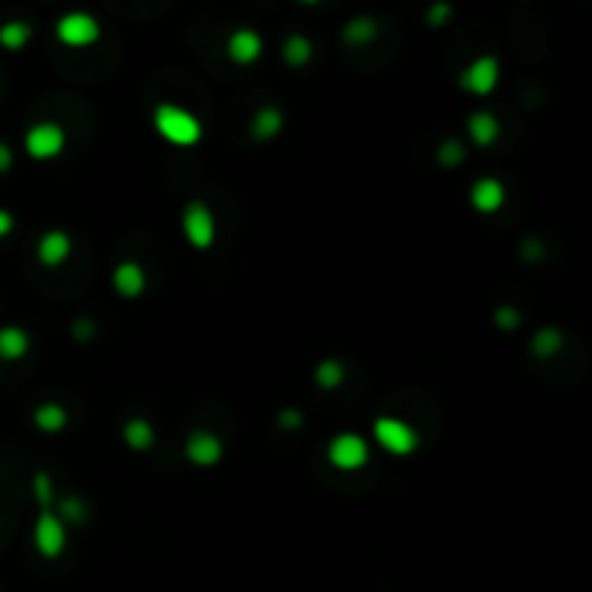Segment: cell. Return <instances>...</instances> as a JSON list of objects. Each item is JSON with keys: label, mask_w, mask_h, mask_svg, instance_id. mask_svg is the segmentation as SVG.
Returning <instances> with one entry per match:
<instances>
[{"label": "cell", "mask_w": 592, "mask_h": 592, "mask_svg": "<svg viewBox=\"0 0 592 592\" xmlns=\"http://www.w3.org/2000/svg\"><path fill=\"white\" fill-rule=\"evenodd\" d=\"M150 124H154V133L162 142L177 150H191L205 136V124L200 116L177 101H159L150 113Z\"/></svg>", "instance_id": "6da1fadb"}, {"label": "cell", "mask_w": 592, "mask_h": 592, "mask_svg": "<svg viewBox=\"0 0 592 592\" xmlns=\"http://www.w3.org/2000/svg\"><path fill=\"white\" fill-rule=\"evenodd\" d=\"M32 547L46 561H58L69 547V529L64 515L52 506V500H38L32 524Z\"/></svg>", "instance_id": "7a4b0ae2"}, {"label": "cell", "mask_w": 592, "mask_h": 592, "mask_svg": "<svg viewBox=\"0 0 592 592\" xmlns=\"http://www.w3.org/2000/svg\"><path fill=\"white\" fill-rule=\"evenodd\" d=\"M370 439H373L385 454L399 457V460L413 457L422 443L420 431H416L408 420H399V416H376L373 425H370Z\"/></svg>", "instance_id": "3957f363"}, {"label": "cell", "mask_w": 592, "mask_h": 592, "mask_svg": "<svg viewBox=\"0 0 592 592\" xmlns=\"http://www.w3.org/2000/svg\"><path fill=\"white\" fill-rule=\"evenodd\" d=\"M180 231L185 243L194 252H208L217 246L220 237V226H217V214L214 208L205 200H188L180 212Z\"/></svg>", "instance_id": "277c9868"}, {"label": "cell", "mask_w": 592, "mask_h": 592, "mask_svg": "<svg viewBox=\"0 0 592 592\" xmlns=\"http://www.w3.org/2000/svg\"><path fill=\"white\" fill-rule=\"evenodd\" d=\"M324 457H327L330 468L341 471V474H356L370 466L373 460V445L370 439L362 436L358 431H339L330 436L327 448H324Z\"/></svg>", "instance_id": "5b68a950"}, {"label": "cell", "mask_w": 592, "mask_h": 592, "mask_svg": "<svg viewBox=\"0 0 592 592\" xmlns=\"http://www.w3.org/2000/svg\"><path fill=\"white\" fill-rule=\"evenodd\" d=\"M55 38L64 44L67 50H90L92 44L101 41V23L96 15H90L84 9L64 12L55 20Z\"/></svg>", "instance_id": "8992f818"}, {"label": "cell", "mask_w": 592, "mask_h": 592, "mask_svg": "<svg viewBox=\"0 0 592 592\" xmlns=\"http://www.w3.org/2000/svg\"><path fill=\"white\" fill-rule=\"evenodd\" d=\"M67 142L69 139H67L64 124H58L52 119L35 122L27 127V133H23V150H27V156L35 162H55L67 150Z\"/></svg>", "instance_id": "52a82bcc"}, {"label": "cell", "mask_w": 592, "mask_h": 592, "mask_svg": "<svg viewBox=\"0 0 592 592\" xmlns=\"http://www.w3.org/2000/svg\"><path fill=\"white\" fill-rule=\"evenodd\" d=\"M500 76H503V69L494 55H477L462 67L457 81H460V90L468 92V96L489 99L497 90V84H500Z\"/></svg>", "instance_id": "ba28073f"}, {"label": "cell", "mask_w": 592, "mask_h": 592, "mask_svg": "<svg viewBox=\"0 0 592 592\" xmlns=\"http://www.w3.org/2000/svg\"><path fill=\"white\" fill-rule=\"evenodd\" d=\"M182 457L188 460V466L200 471L217 468L226 457V443L223 436L208 431V428H194L182 443Z\"/></svg>", "instance_id": "9c48e42d"}, {"label": "cell", "mask_w": 592, "mask_h": 592, "mask_svg": "<svg viewBox=\"0 0 592 592\" xmlns=\"http://www.w3.org/2000/svg\"><path fill=\"white\" fill-rule=\"evenodd\" d=\"M263 50H266L263 35H260L258 29H252V27L231 29L228 38H226V58H228V61L235 64V67H252V64H258L260 58H263Z\"/></svg>", "instance_id": "30bf717a"}, {"label": "cell", "mask_w": 592, "mask_h": 592, "mask_svg": "<svg viewBox=\"0 0 592 592\" xmlns=\"http://www.w3.org/2000/svg\"><path fill=\"white\" fill-rule=\"evenodd\" d=\"M73 237H69L67 228H46L44 235L35 243V260H38L44 269H61V266L73 258Z\"/></svg>", "instance_id": "8fae6325"}, {"label": "cell", "mask_w": 592, "mask_h": 592, "mask_svg": "<svg viewBox=\"0 0 592 592\" xmlns=\"http://www.w3.org/2000/svg\"><path fill=\"white\" fill-rule=\"evenodd\" d=\"M506 200H508V191L497 177H477L468 188V205L483 217L500 214Z\"/></svg>", "instance_id": "7c38bea8"}, {"label": "cell", "mask_w": 592, "mask_h": 592, "mask_svg": "<svg viewBox=\"0 0 592 592\" xmlns=\"http://www.w3.org/2000/svg\"><path fill=\"white\" fill-rule=\"evenodd\" d=\"M110 286L122 300H139L148 292V269L139 260H119L110 272Z\"/></svg>", "instance_id": "4fadbf2b"}, {"label": "cell", "mask_w": 592, "mask_h": 592, "mask_svg": "<svg viewBox=\"0 0 592 592\" xmlns=\"http://www.w3.org/2000/svg\"><path fill=\"white\" fill-rule=\"evenodd\" d=\"M286 127V116L277 104H263L260 110H254L252 122H249V133L254 142H275L277 136L284 133Z\"/></svg>", "instance_id": "5bb4252c"}, {"label": "cell", "mask_w": 592, "mask_h": 592, "mask_svg": "<svg viewBox=\"0 0 592 592\" xmlns=\"http://www.w3.org/2000/svg\"><path fill=\"white\" fill-rule=\"evenodd\" d=\"M466 133L477 148H492L500 139L503 124L492 110H474L466 119Z\"/></svg>", "instance_id": "9a60e30c"}, {"label": "cell", "mask_w": 592, "mask_h": 592, "mask_svg": "<svg viewBox=\"0 0 592 592\" xmlns=\"http://www.w3.org/2000/svg\"><path fill=\"white\" fill-rule=\"evenodd\" d=\"M122 443L124 448H131L133 454H145L156 445V428L150 425V420L145 416H133L122 425Z\"/></svg>", "instance_id": "2e32d148"}, {"label": "cell", "mask_w": 592, "mask_h": 592, "mask_svg": "<svg viewBox=\"0 0 592 592\" xmlns=\"http://www.w3.org/2000/svg\"><path fill=\"white\" fill-rule=\"evenodd\" d=\"M32 350V339L23 327H15V324H6L0 327V362H20L27 358Z\"/></svg>", "instance_id": "e0dca14e"}, {"label": "cell", "mask_w": 592, "mask_h": 592, "mask_svg": "<svg viewBox=\"0 0 592 592\" xmlns=\"http://www.w3.org/2000/svg\"><path fill=\"white\" fill-rule=\"evenodd\" d=\"M32 425L38 428L41 434L55 436L69 425V411L61 402H41L38 408L32 411Z\"/></svg>", "instance_id": "ac0fdd59"}, {"label": "cell", "mask_w": 592, "mask_h": 592, "mask_svg": "<svg viewBox=\"0 0 592 592\" xmlns=\"http://www.w3.org/2000/svg\"><path fill=\"white\" fill-rule=\"evenodd\" d=\"M379 38V20L370 15H356L341 27V41L347 46H367Z\"/></svg>", "instance_id": "d6986e66"}, {"label": "cell", "mask_w": 592, "mask_h": 592, "mask_svg": "<svg viewBox=\"0 0 592 592\" xmlns=\"http://www.w3.org/2000/svg\"><path fill=\"white\" fill-rule=\"evenodd\" d=\"M281 55H284V64L286 67H307L312 61V55H316V46H312V41L307 38V35L300 32H292L284 38V46H281Z\"/></svg>", "instance_id": "ffe728a7"}, {"label": "cell", "mask_w": 592, "mask_h": 592, "mask_svg": "<svg viewBox=\"0 0 592 592\" xmlns=\"http://www.w3.org/2000/svg\"><path fill=\"white\" fill-rule=\"evenodd\" d=\"M312 379H316V385L321 390L332 393V390H339L344 385L347 367H344V362H339V358H324V362H318L316 370H312Z\"/></svg>", "instance_id": "44dd1931"}, {"label": "cell", "mask_w": 592, "mask_h": 592, "mask_svg": "<svg viewBox=\"0 0 592 592\" xmlns=\"http://www.w3.org/2000/svg\"><path fill=\"white\" fill-rule=\"evenodd\" d=\"M35 29L29 27L27 20H6L0 23V46H4L6 52H20L23 46L32 41Z\"/></svg>", "instance_id": "7402d4cb"}, {"label": "cell", "mask_w": 592, "mask_h": 592, "mask_svg": "<svg viewBox=\"0 0 592 592\" xmlns=\"http://www.w3.org/2000/svg\"><path fill=\"white\" fill-rule=\"evenodd\" d=\"M561 347H564L561 332L552 330V327L538 330L535 335H532V341H529L532 356H538V358H552L555 353H561Z\"/></svg>", "instance_id": "603a6c76"}, {"label": "cell", "mask_w": 592, "mask_h": 592, "mask_svg": "<svg viewBox=\"0 0 592 592\" xmlns=\"http://www.w3.org/2000/svg\"><path fill=\"white\" fill-rule=\"evenodd\" d=\"M454 18V6L448 4V0H436L434 6H428V27H445V23Z\"/></svg>", "instance_id": "cb8c5ba5"}, {"label": "cell", "mask_w": 592, "mask_h": 592, "mask_svg": "<svg viewBox=\"0 0 592 592\" xmlns=\"http://www.w3.org/2000/svg\"><path fill=\"white\" fill-rule=\"evenodd\" d=\"M12 231H15V214L9 208H0V240L9 237Z\"/></svg>", "instance_id": "d4e9b609"}, {"label": "cell", "mask_w": 592, "mask_h": 592, "mask_svg": "<svg viewBox=\"0 0 592 592\" xmlns=\"http://www.w3.org/2000/svg\"><path fill=\"white\" fill-rule=\"evenodd\" d=\"M12 165H15V154H12V148L0 142V173L12 171Z\"/></svg>", "instance_id": "484cf974"}, {"label": "cell", "mask_w": 592, "mask_h": 592, "mask_svg": "<svg viewBox=\"0 0 592 592\" xmlns=\"http://www.w3.org/2000/svg\"><path fill=\"white\" fill-rule=\"evenodd\" d=\"M295 4H300V6H316V4H321V0H295Z\"/></svg>", "instance_id": "4316f807"}]
</instances>
